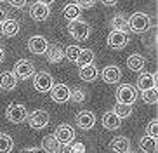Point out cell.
Returning a JSON list of instances; mask_svg holds the SVG:
<instances>
[{
	"mask_svg": "<svg viewBox=\"0 0 158 153\" xmlns=\"http://www.w3.org/2000/svg\"><path fill=\"white\" fill-rule=\"evenodd\" d=\"M68 32H70V35L73 38H77V40H85V38H89V35H90V26H89L87 21L73 19V21H70V24H68Z\"/></svg>",
	"mask_w": 158,
	"mask_h": 153,
	"instance_id": "obj_1",
	"label": "cell"
},
{
	"mask_svg": "<svg viewBox=\"0 0 158 153\" xmlns=\"http://www.w3.org/2000/svg\"><path fill=\"white\" fill-rule=\"evenodd\" d=\"M149 26H151V19H149L148 14L144 12H135L129 19V28L135 33H144Z\"/></svg>",
	"mask_w": 158,
	"mask_h": 153,
	"instance_id": "obj_2",
	"label": "cell"
},
{
	"mask_svg": "<svg viewBox=\"0 0 158 153\" xmlns=\"http://www.w3.org/2000/svg\"><path fill=\"white\" fill-rule=\"evenodd\" d=\"M12 73L16 75V79L19 80H28L35 75V65H33L30 59H19L14 65V71Z\"/></svg>",
	"mask_w": 158,
	"mask_h": 153,
	"instance_id": "obj_3",
	"label": "cell"
},
{
	"mask_svg": "<svg viewBox=\"0 0 158 153\" xmlns=\"http://www.w3.org/2000/svg\"><path fill=\"white\" fill-rule=\"evenodd\" d=\"M135 99H137V91H135L134 85L123 83V85L118 87V91H116V103H122V104H132Z\"/></svg>",
	"mask_w": 158,
	"mask_h": 153,
	"instance_id": "obj_4",
	"label": "cell"
},
{
	"mask_svg": "<svg viewBox=\"0 0 158 153\" xmlns=\"http://www.w3.org/2000/svg\"><path fill=\"white\" fill-rule=\"evenodd\" d=\"M5 117H7V120L12 122V124H21L23 120H26V108L23 104H18V103H10L9 106H7V111H5Z\"/></svg>",
	"mask_w": 158,
	"mask_h": 153,
	"instance_id": "obj_5",
	"label": "cell"
},
{
	"mask_svg": "<svg viewBox=\"0 0 158 153\" xmlns=\"http://www.w3.org/2000/svg\"><path fill=\"white\" fill-rule=\"evenodd\" d=\"M54 138L57 139V143L59 144H70L71 141L75 139V130H73L71 125L61 124V125H57L56 132H54Z\"/></svg>",
	"mask_w": 158,
	"mask_h": 153,
	"instance_id": "obj_6",
	"label": "cell"
},
{
	"mask_svg": "<svg viewBox=\"0 0 158 153\" xmlns=\"http://www.w3.org/2000/svg\"><path fill=\"white\" fill-rule=\"evenodd\" d=\"M33 85H35V89H37L38 92H49L51 87L54 85V80H52V77L49 73L40 71V73L35 75V79H33Z\"/></svg>",
	"mask_w": 158,
	"mask_h": 153,
	"instance_id": "obj_7",
	"label": "cell"
},
{
	"mask_svg": "<svg viewBox=\"0 0 158 153\" xmlns=\"http://www.w3.org/2000/svg\"><path fill=\"white\" fill-rule=\"evenodd\" d=\"M129 42L127 32H120V30H111V33L108 35V45L111 49H123Z\"/></svg>",
	"mask_w": 158,
	"mask_h": 153,
	"instance_id": "obj_8",
	"label": "cell"
},
{
	"mask_svg": "<svg viewBox=\"0 0 158 153\" xmlns=\"http://www.w3.org/2000/svg\"><path fill=\"white\" fill-rule=\"evenodd\" d=\"M47 47H49V42H47L45 37H42V35H35V37H31L28 40V51L33 52V54H45Z\"/></svg>",
	"mask_w": 158,
	"mask_h": 153,
	"instance_id": "obj_9",
	"label": "cell"
},
{
	"mask_svg": "<svg viewBox=\"0 0 158 153\" xmlns=\"http://www.w3.org/2000/svg\"><path fill=\"white\" fill-rule=\"evenodd\" d=\"M28 124L31 129H44L49 124V113L45 110H37L28 117Z\"/></svg>",
	"mask_w": 158,
	"mask_h": 153,
	"instance_id": "obj_10",
	"label": "cell"
},
{
	"mask_svg": "<svg viewBox=\"0 0 158 153\" xmlns=\"http://www.w3.org/2000/svg\"><path fill=\"white\" fill-rule=\"evenodd\" d=\"M70 91H71V89L68 87V85H64V83H57V85H52L49 92H51L52 101L66 103L68 99H70Z\"/></svg>",
	"mask_w": 158,
	"mask_h": 153,
	"instance_id": "obj_11",
	"label": "cell"
},
{
	"mask_svg": "<svg viewBox=\"0 0 158 153\" xmlns=\"http://www.w3.org/2000/svg\"><path fill=\"white\" fill-rule=\"evenodd\" d=\"M51 14V9L49 5L45 4H40V2H35V4L30 7V16H31L33 21H45Z\"/></svg>",
	"mask_w": 158,
	"mask_h": 153,
	"instance_id": "obj_12",
	"label": "cell"
},
{
	"mask_svg": "<svg viewBox=\"0 0 158 153\" xmlns=\"http://www.w3.org/2000/svg\"><path fill=\"white\" fill-rule=\"evenodd\" d=\"M77 125H78L80 129H84V130H89V129H92L94 124H96V115H94L92 111H80L78 115H77Z\"/></svg>",
	"mask_w": 158,
	"mask_h": 153,
	"instance_id": "obj_13",
	"label": "cell"
},
{
	"mask_svg": "<svg viewBox=\"0 0 158 153\" xmlns=\"http://www.w3.org/2000/svg\"><path fill=\"white\" fill-rule=\"evenodd\" d=\"M101 77L106 83H116V82H120V79H122V71L118 66L110 65L101 71Z\"/></svg>",
	"mask_w": 158,
	"mask_h": 153,
	"instance_id": "obj_14",
	"label": "cell"
},
{
	"mask_svg": "<svg viewBox=\"0 0 158 153\" xmlns=\"http://www.w3.org/2000/svg\"><path fill=\"white\" fill-rule=\"evenodd\" d=\"M156 87V77L153 73H141L137 77V89L139 91H148V89Z\"/></svg>",
	"mask_w": 158,
	"mask_h": 153,
	"instance_id": "obj_15",
	"label": "cell"
},
{
	"mask_svg": "<svg viewBox=\"0 0 158 153\" xmlns=\"http://www.w3.org/2000/svg\"><path fill=\"white\" fill-rule=\"evenodd\" d=\"M110 148L115 150L116 153H129L130 151V141L127 138H123V136H118V138L111 139Z\"/></svg>",
	"mask_w": 158,
	"mask_h": 153,
	"instance_id": "obj_16",
	"label": "cell"
},
{
	"mask_svg": "<svg viewBox=\"0 0 158 153\" xmlns=\"http://www.w3.org/2000/svg\"><path fill=\"white\" fill-rule=\"evenodd\" d=\"M16 75L12 71H4V73H0V89L2 91H12L16 87Z\"/></svg>",
	"mask_w": 158,
	"mask_h": 153,
	"instance_id": "obj_17",
	"label": "cell"
},
{
	"mask_svg": "<svg viewBox=\"0 0 158 153\" xmlns=\"http://www.w3.org/2000/svg\"><path fill=\"white\" fill-rule=\"evenodd\" d=\"M78 75H80V79L84 80V82H94V80L98 79L99 71L94 65H85V66H80Z\"/></svg>",
	"mask_w": 158,
	"mask_h": 153,
	"instance_id": "obj_18",
	"label": "cell"
},
{
	"mask_svg": "<svg viewBox=\"0 0 158 153\" xmlns=\"http://www.w3.org/2000/svg\"><path fill=\"white\" fill-rule=\"evenodd\" d=\"M102 125H104V129H108V130L120 129L122 118H118L113 111H108V113H104V117H102Z\"/></svg>",
	"mask_w": 158,
	"mask_h": 153,
	"instance_id": "obj_19",
	"label": "cell"
},
{
	"mask_svg": "<svg viewBox=\"0 0 158 153\" xmlns=\"http://www.w3.org/2000/svg\"><path fill=\"white\" fill-rule=\"evenodd\" d=\"M127 66H129V70H132V71H143V68L146 66V59H144L141 54H132V56H129V59H127Z\"/></svg>",
	"mask_w": 158,
	"mask_h": 153,
	"instance_id": "obj_20",
	"label": "cell"
},
{
	"mask_svg": "<svg viewBox=\"0 0 158 153\" xmlns=\"http://www.w3.org/2000/svg\"><path fill=\"white\" fill-rule=\"evenodd\" d=\"M45 54H47V59L51 63H61V59L64 57V51L61 49V45H49Z\"/></svg>",
	"mask_w": 158,
	"mask_h": 153,
	"instance_id": "obj_21",
	"label": "cell"
},
{
	"mask_svg": "<svg viewBox=\"0 0 158 153\" xmlns=\"http://www.w3.org/2000/svg\"><path fill=\"white\" fill-rule=\"evenodd\" d=\"M18 32H19V23L16 19H4L2 33H4L5 37H14V35H18Z\"/></svg>",
	"mask_w": 158,
	"mask_h": 153,
	"instance_id": "obj_22",
	"label": "cell"
},
{
	"mask_svg": "<svg viewBox=\"0 0 158 153\" xmlns=\"http://www.w3.org/2000/svg\"><path fill=\"white\" fill-rule=\"evenodd\" d=\"M80 14H82V7H78L77 4H68V5H64V9H63V18L68 19V21L78 19Z\"/></svg>",
	"mask_w": 158,
	"mask_h": 153,
	"instance_id": "obj_23",
	"label": "cell"
},
{
	"mask_svg": "<svg viewBox=\"0 0 158 153\" xmlns=\"http://www.w3.org/2000/svg\"><path fill=\"white\" fill-rule=\"evenodd\" d=\"M59 143H57V139L54 136H45L42 139V150L45 153H57L59 151Z\"/></svg>",
	"mask_w": 158,
	"mask_h": 153,
	"instance_id": "obj_24",
	"label": "cell"
},
{
	"mask_svg": "<svg viewBox=\"0 0 158 153\" xmlns=\"http://www.w3.org/2000/svg\"><path fill=\"white\" fill-rule=\"evenodd\" d=\"M139 146L144 153H155L156 151V138H153V136H144V138H141Z\"/></svg>",
	"mask_w": 158,
	"mask_h": 153,
	"instance_id": "obj_25",
	"label": "cell"
},
{
	"mask_svg": "<svg viewBox=\"0 0 158 153\" xmlns=\"http://www.w3.org/2000/svg\"><path fill=\"white\" fill-rule=\"evenodd\" d=\"M94 61V52L90 49H80V54L77 57V65L85 66V65H92Z\"/></svg>",
	"mask_w": 158,
	"mask_h": 153,
	"instance_id": "obj_26",
	"label": "cell"
},
{
	"mask_svg": "<svg viewBox=\"0 0 158 153\" xmlns=\"http://www.w3.org/2000/svg\"><path fill=\"white\" fill-rule=\"evenodd\" d=\"M111 26L113 30H120V32H127L129 30V19L122 14H116L115 18L111 19Z\"/></svg>",
	"mask_w": 158,
	"mask_h": 153,
	"instance_id": "obj_27",
	"label": "cell"
},
{
	"mask_svg": "<svg viewBox=\"0 0 158 153\" xmlns=\"http://www.w3.org/2000/svg\"><path fill=\"white\" fill-rule=\"evenodd\" d=\"M118 118H127V117H130V113H132V106L130 104H122V103H116L115 106V111H113Z\"/></svg>",
	"mask_w": 158,
	"mask_h": 153,
	"instance_id": "obj_28",
	"label": "cell"
},
{
	"mask_svg": "<svg viewBox=\"0 0 158 153\" xmlns=\"http://www.w3.org/2000/svg\"><path fill=\"white\" fill-rule=\"evenodd\" d=\"M12 150V139L7 134H0V153H10Z\"/></svg>",
	"mask_w": 158,
	"mask_h": 153,
	"instance_id": "obj_29",
	"label": "cell"
},
{
	"mask_svg": "<svg viewBox=\"0 0 158 153\" xmlns=\"http://www.w3.org/2000/svg\"><path fill=\"white\" fill-rule=\"evenodd\" d=\"M143 101L148 103V104H156V101H158L156 87H155V89H148V91H143Z\"/></svg>",
	"mask_w": 158,
	"mask_h": 153,
	"instance_id": "obj_30",
	"label": "cell"
},
{
	"mask_svg": "<svg viewBox=\"0 0 158 153\" xmlns=\"http://www.w3.org/2000/svg\"><path fill=\"white\" fill-rule=\"evenodd\" d=\"M78 54H80V47H77V45H68L64 49V56L68 57V61H71V63H77Z\"/></svg>",
	"mask_w": 158,
	"mask_h": 153,
	"instance_id": "obj_31",
	"label": "cell"
},
{
	"mask_svg": "<svg viewBox=\"0 0 158 153\" xmlns=\"http://www.w3.org/2000/svg\"><path fill=\"white\" fill-rule=\"evenodd\" d=\"M70 99H73L75 103H82L85 99V92L82 91V89H73V91H70Z\"/></svg>",
	"mask_w": 158,
	"mask_h": 153,
	"instance_id": "obj_32",
	"label": "cell"
},
{
	"mask_svg": "<svg viewBox=\"0 0 158 153\" xmlns=\"http://www.w3.org/2000/svg\"><path fill=\"white\" fill-rule=\"evenodd\" d=\"M158 134V122L156 120H151L148 125V136H153V138H156Z\"/></svg>",
	"mask_w": 158,
	"mask_h": 153,
	"instance_id": "obj_33",
	"label": "cell"
},
{
	"mask_svg": "<svg viewBox=\"0 0 158 153\" xmlns=\"http://www.w3.org/2000/svg\"><path fill=\"white\" fill-rule=\"evenodd\" d=\"M75 4L78 5V7H82V9H89V7H92L96 4V0H77Z\"/></svg>",
	"mask_w": 158,
	"mask_h": 153,
	"instance_id": "obj_34",
	"label": "cell"
},
{
	"mask_svg": "<svg viewBox=\"0 0 158 153\" xmlns=\"http://www.w3.org/2000/svg\"><path fill=\"white\" fill-rule=\"evenodd\" d=\"M7 4L12 5V7H16V9H21V7L26 5V0H7Z\"/></svg>",
	"mask_w": 158,
	"mask_h": 153,
	"instance_id": "obj_35",
	"label": "cell"
},
{
	"mask_svg": "<svg viewBox=\"0 0 158 153\" xmlns=\"http://www.w3.org/2000/svg\"><path fill=\"white\" fill-rule=\"evenodd\" d=\"M71 150H73V153H84V144L77 143L75 146H71Z\"/></svg>",
	"mask_w": 158,
	"mask_h": 153,
	"instance_id": "obj_36",
	"label": "cell"
},
{
	"mask_svg": "<svg viewBox=\"0 0 158 153\" xmlns=\"http://www.w3.org/2000/svg\"><path fill=\"white\" fill-rule=\"evenodd\" d=\"M21 153H45V151H44V150H37V148H26Z\"/></svg>",
	"mask_w": 158,
	"mask_h": 153,
	"instance_id": "obj_37",
	"label": "cell"
},
{
	"mask_svg": "<svg viewBox=\"0 0 158 153\" xmlns=\"http://www.w3.org/2000/svg\"><path fill=\"white\" fill-rule=\"evenodd\" d=\"M57 153H73V150H71L70 144H64V146H63V148H61Z\"/></svg>",
	"mask_w": 158,
	"mask_h": 153,
	"instance_id": "obj_38",
	"label": "cell"
},
{
	"mask_svg": "<svg viewBox=\"0 0 158 153\" xmlns=\"http://www.w3.org/2000/svg\"><path fill=\"white\" fill-rule=\"evenodd\" d=\"M101 2H102L104 5H115L116 2H118V0H101Z\"/></svg>",
	"mask_w": 158,
	"mask_h": 153,
	"instance_id": "obj_39",
	"label": "cell"
},
{
	"mask_svg": "<svg viewBox=\"0 0 158 153\" xmlns=\"http://www.w3.org/2000/svg\"><path fill=\"white\" fill-rule=\"evenodd\" d=\"M37 2H40V4H45V5H51L52 2H56V0H37Z\"/></svg>",
	"mask_w": 158,
	"mask_h": 153,
	"instance_id": "obj_40",
	"label": "cell"
},
{
	"mask_svg": "<svg viewBox=\"0 0 158 153\" xmlns=\"http://www.w3.org/2000/svg\"><path fill=\"white\" fill-rule=\"evenodd\" d=\"M4 19H5V12H4L2 9H0V24L4 23Z\"/></svg>",
	"mask_w": 158,
	"mask_h": 153,
	"instance_id": "obj_41",
	"label": "cell"
},
{
	"mask_svg": "<svg viewBox=\"0 0 158 153\" xmlns=\"http://www.w3.org/2000/svg\"><path fill=\"white\" fill-rule=\"evenodd\" d=\"M4 57H5V54H4V49H2V47H0V63H2V61H4Z\"/></svg>",
	"mask_w": 158,
	"mask_h": 153,
	"instance_id": "obj_42",
	"label": "cell"
},
{
	"mask_svg": "<svg viewBox=\"0 0 158 153\" xmlns=\"http://www.w3.org/2000/svg\"><path fill=\"white\" fill-rule=\"evenodd\" d=\"M0 2H4V0H0Z\"/></svg>",
	"mask_w": 158,
	"mask_h": 153,
	"instance_id": "obj_43",
	"label": "cell"
},
{
	"mask_svg": "<svg viewBox=\"0 0 158 153\" xmlns=\"http://www.w3.org/2000/svg\"><path fill=\"white\" fill-rule=\"evenodd\" d=\"M129 153H130V151H129Z\"/></svg>",
	"mask_w": 158,
	"mask_h": 153,
	"instance_id": "obj_44",
	"label": "cell"
}]
</instances>
